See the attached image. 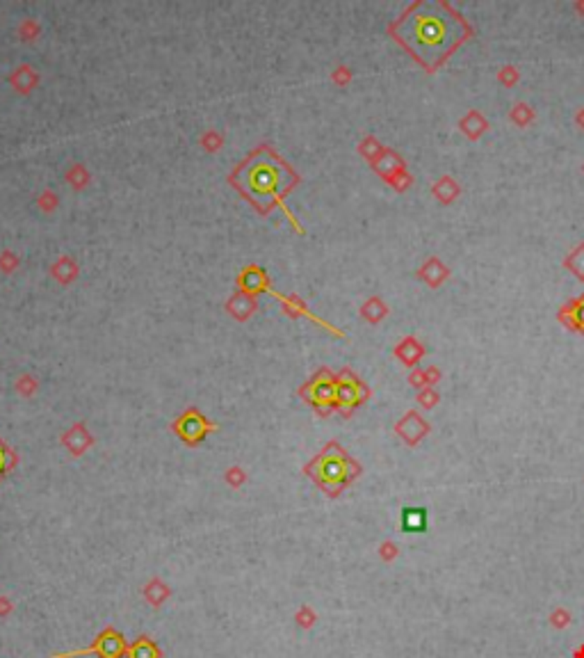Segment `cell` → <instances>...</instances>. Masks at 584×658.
<instances>
[{"label": "cell", "instance_id": "1", "mask_svg": "<svg viewBox=\"0 0 584 658\" xmlns=\"http://www.w3.org/2000/svg\"><path fill=\"white\" fill-rule=\"evenodd\" d=\"M400 40L427 69L434 71L468 35L466 21L445 3H415L393 28Z\"/></svg>", "mask_w": 584, "mask_h": 658}, {"label": "cell", "instance_id": "2", "mask_svg": "<svg viewBox=\"0 0 584 658\" xmlns=\"http://www.w3.org/2000/svg\"><path fill=\"white\" fill-rule=\"evenodd\" d=\"M313 473L317 482L329 491H338L345 482L352 478L354 473V464L349 462V457L345 453H340L338 448H329L322 457H320L313 464Z\"/></svg>", "mask_w": 584, "mask_h": 658}, {"label": "cell", "instance_id": "3", "mask_svg": "<svg viewBox=\"0 0 584 658\" xmlns=\"http://www.w3.org/2000/svg\"><path fill=\"white\" fill-rule=\"evenodd\" d=\"M306 395L315 407L329 409V407H334L336 400H338V382L329 373H322L310 382V386L306 389Z\"/></svg>", "mask_w": 584, "mask_h": 658}, {"label": "cell", "instance_id": "4", "mask_svg": "<svg viewBox=\"0 0 584 658\" xmlns=\"http://www.w3.org/2000/svg\"><path fill=\"white\" fill-rule=\"evenodd\" d=\"M365 398V389L363 384L356 380L352 373H343V377L338 380V400L336 405L343 407L345 412H349L352 407H356L358 402Z\"/></svg>", "mask_w": 584, "mask_h": 658}, {"label": "cell", "instance_id": "5", "mask_svg": "<svg viewBox=\"0 0 584 658\" xmlns=\"http://www.w3.org/2000/svg\"><path fill=\"white\" fill-rule=\"evenodd\" d=\"M80 654H99L101 658H119L123 654V638L114 631H105L92 650H85V652H71V654H62V656H55V658H69V656H80Z\"/></svg>", "mask_w": 584, "mask_h": 658}, {"label": "cell", "instance_id": "6", "mask_svg": "<svg viewBox=\"0 0 584 658\" xmlns=\"http://www.w3.org/2000/svg\"><path fill=\"white\" fill-rule=\"evenodd\" d=\"M206 430H208V425L203 423L199 416H185V419H181V423H178V432L183 434L185 439L188 441H197V439H201L203 434H206Z\"/></svg>", "mask_w": 584, "mask_h": 658}, {"label": "cell", "instance_id": "7", "mask_svg": "<svg viewBox=\"0 0 584 658\" xmlns=\"http://www.w3.org/2000/svg\"><path fill=\"white\" fill-rule=\"evenodd\" d=\"M561 318L566 321L571 327H576V329H580V332H584V295H580V297H576V299H571V302L564 306V313H561Z\"/></svg>", "mask_w": 584, "mask_h": 658}, {"label": "cell", "instance_id": "8", "mask_svg": "<svg viewBox=\"0 0 584 658\" xmlns=\"http://www.w3.org/2000/svg\"><path fill=\"white\" fill-rule=\"evenodd\" d=\"M402 524L406 530H425L427 526V512L425 510H404Z\"/></svg>", "mask_w": 584, "mask_h": 658}, {"label": "cell", "instance_id": "9", "mask_svg": "<svg viewBox=\"0 0 584 658\" xmlns=\"http://www.w3.org/2000/svg\"><path fill=\"white\" fill-rule=\"evenodd\" d=\"M128 656H130V658H158V650H155L151 640H146V638H142L140 642H135V645L130 647Z\"/></svg>", "mask_w": 584, "mask_h": 658}, {"label": "cell", "instance_id": "10", "mask_svg": "<svg viewBox=\"0 0 584 658\" xmlns=\"http://www.w3.org/2000/svg\"><path fill=\"white\" fill-rule=\"evenodd\" d=\"M3 464H5V453L0 450V469H3Z\"/></svg>", "mask_w": 584, "mask_h": 658}]
</instances>
